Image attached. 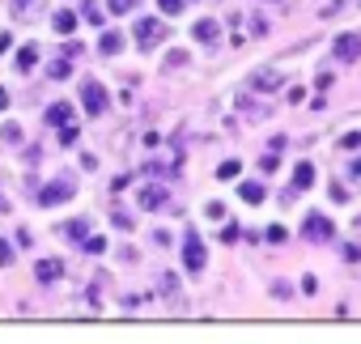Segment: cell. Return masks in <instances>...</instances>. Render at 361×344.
Listing matches in <instances>:
<instances>
[{
  "label": "cell",
  "instance_id": "23",
  "mask_svg": "<svg viewBox=\"0 0 361 344\" xmlns=\"http://www.w3.org/2000/svg\"><path fill=\"white\" fill-rule=\"evenodd\" d=\"M140 0H111V13H132Z\"/></svg>",
  "mask_w": 361,
  "mask_h": 344
},
{
  "label": "cell",
  "instance_id": "10",
  "mask_svg": "<svg viewBox=\"0 0 361 344\" xmlns=\"http://www.w3.org/2000/svg\"><path fill=\"white\" fill-rule=\"evenodd\" d=\"M35 60H39V47H35V43H26V47L18 51V60H13V68H18V73H30V68H35Z\"/></svg>",
  "mask_w": 361,
  "mask_h": 344
},
{
  "label": "cell",
  "instance_id": "19",
  "mask_svg": "<svg viewBox=\"0 0 361 344\" xmlns=\"http://www.w3.org/2000/svg\"><path fill=\"white\" fill-rule=\"evenodd\" d=\"M183 5H188V0H157V9H161L166 18H174V13H183Z\"/></svg>",
  "mask_w": 361,
  "mask_h": 344
},
{
  "label": "cell",
  "instance_id": "15",
  "mask_svg": "<svg viewBox=\"0 0 361 344\" xmlns=\"http://www.w3.org/2000/svg\"><path fill=\"white\" fill-rule=\"evenodd\" d=\"M60 234H64V238H81V242H85V234H90V221H68V226H60Z\"/></svg>",
  "mask_w": 361,
  "mask_h": 344
},
{
  "label": "cell",
  "instance_id": "20",
  "mask_svg": "<svg viewBox=\"0 0 361 344\" xmlns=\"http://www.w3.org/2000/svg\"><path fill=\"white\" fill-rule=\"evenodd\" d=\"M0 136H5V145H18L22 140V128L18 123H5V128H0Z\"/></svg>",
  "mask_w": 361,
  "mask_h": 344
},
{
  "label": "cell",
  "instance_id": "25",
  "mask_svg": "<svg viewBox=\"0 0 361 344\" xmlns=\"http://www.w3.org/2000/svg\"><path fill=\"white\" fill-rule=\"evenodd\" d=\"M85 251H90V255H102V251H106V238H98V234L85 238Z\"/></svg>",
  "mask_w": 361,
  "mask_h": 344
},
{
  "label": "cell",
  "instance_id": "29",
  "mask_svg": "<svg viewBox=\"0 0 361 344\" xmlns=\"http://www.w3.org/2000/svg\"><path fill=\"white\" fill-rule=\"evenodd\" d=\"M259 170H264V175H272V170H281V161H276V157H272V153H268V157H264V161H259Z\"/></svg>",
  "mask_w": 361,
  "mask_h": 344
},
{
  "label": "cell",
  "instance_id": "27",
  "mask_svg": "<svg viewBox=\"0 0 361 344\" xmlns=\"http://www.w3.org/2000/svg\"><path fill=\"white\" fill-rule=\"evenodd\" d=\"M340 149H361V132H348V136L340 140Z\"/></svg>",
  "mask_w": 361,
  "mask_h": 344
},
{
  "label": "cell",
  "instance_id": "33",
  "mask_svg": "<svg viewBox=\"0 0 361 344\" xmlns=\"http://www.w3.org/2000/svg\"><path fill=\"white\" fill-rule=\"evenodd\" d=\"M285 238H289V234H285L281 226H272V230H268V242H285Z\"/></svg>",
  "mask_w": 361,
  "mask_h": 344
},
{
  "label": "cell",
  "instance_id": "26",
  "mask_svg": "<svg viewBox=\"0 0 361 344\" xmlns=\"http://www.w3.org/2000/svg\"><path fill=\"white\" fill-rule=\"evenodd\" d=\"M51 77L64 81V77H68V60H56V64H51Z\"/></svg>",
  "mask_w": 361,
  "mask_h": 344
},
{
  "label": "cell",
  "instance_id": "32",
  "mask_svg": "<svg viewBox=\"0 0 361 344\" xmlns=\"http://www.w3.org/2000/svg\"><path fill=\"white\" fill-rule=\"evenodd\" d=\"M9 259H13V251H9V242H5V238H0V268H5Z\"/></svg>",
  "mask_w": 361,
  "mask_h": 344
},
{
  "label": "cell",
  "instance_id": "3",
  "mask_svg": "<svg viewBox=\"0 0 361 344\" xmlns=\"http://www.w3.org/2000/svg\"><path fill=\"white\" fill-rule=\"evenodd\" d=\"M183 268H188V272H200V268H204V242H200V234H192V230H188V238H183Z\"/></svg>",
  "mask_w": 361,
  "mask_h": 344
},
{
  "label": "cell",
  "instance_id": "30",
  "mask_svg": "<svg viewBox=\"0 0 361 344\" xmlns=\"http://www.w3.org/2000/svg\"><path fill=\"white\" fill-rule=\"evenodd\" d=\"M204 213H209V217H213V221H221V217H226V204H217V200H213V204H209V209H204Z\"/></svg>",
  "mask_w": 361,
  "mask_h": 344
},
{
  "label": "cell",
  "instance_id": "13",
  "mask_svg": "<svg viewBox=\"0 0 361 344\" xmlns=\"http://www.w3.org/2000/svg\"><path fill=\"white\" fill-rule=\"evenodd\" d=\"M98 51H102V56H115V51H123V35L106 30V35H102V43H98Z\"/></svg>",
  "mask_w": 361,
  "mask_h": 344
},
{
  "label": "cell",
  "instance_id": "14",
  "mask_svg": "<svg viewBox=\"0 0 361 344\" xmlns=\"http://www.w3.org/2000/svg\"><path fill=\"white\" fill-rule=\"evenodd\" d=\"M238 196H243L247 204H264V188H259V183H243V188H238Z\"/></svg>",
  "mask_w": 361,
  "mask_h": 344
},
{
  "label": "cell",
  "instance_id": "36",
  "mask_svg": "<svg viewBox=\"0 0 361 344\" xmlns=\"http://www.w3.org/2000/svg\"><path fill=\"white\" fill-rule=\"evenodd\" d=\"M0 213H5V196H0Z\"/></svg>",
  "mask_w": 361,
  "mask_h": 344
},
{
  "label": "cell",
  "instance_id": "1",
  "mask_svg": "<svg viewBox=\"0 0 361 344\" xmlns=\"http://www.w3.org/2000/svg\"><path fill=\"white\" fill-rule=\"evenodd\" d=\"M166 35H170V30H166V22H157V18H140V22H136V43H140L145 51H153L157 43H166Z\"/></svg>",
  "mask_w": 361,
  "mask_h": 344
},
{
  "label": "cell",
  "instance_id": "11",
  "mask_svg": "<svg viewBox=\"0 0 361 344\" xmlns=\"http://www.w3.org/2000/svg\"><path fill=\"white\" fill-rule=\"evenodd\" d=\"M47 123H56V128L73 123V106H68V102H51V111H47Z\"/></svg>",
  "mask_w": 361,
  "mask_h": 344
},
{
  "label": "cell",
  "instance_id": "24",
  "mask_svg": "<svg viewBox=\"0 0 361 344\" xmlns=\"http://www.w3.org/2000/svg\"><path fill=\"white\" fill-rule=\"evenodd\" d=\"M77 132H81L77 123H64V128H60V145H73V140H77Z\"/></svg>",
  "mask_w": 361,
  "mask_h": 344
},
{
  "label": "cell",
  "instance_id": "35",
  "mask_svg": "<svg viewBox=\"0 0 361 344\" xmlns=\"http://www.w3.org/2000/svg\"><path fill=\"white\" fill-rule=\"evenodd\" d=\"M9 106V90H0V111H5Z\"/></svg>",
  "mask_w": 361,
  "mask_h": 344
},
{
  "label": "cell",
  "instance_id": "12",
  "mask_svg": "<svg viewBox=\"0 0 361 344\" xmlns=\"http://www.w3.org/2000/svg\"><path fill=\"white\" fill-rule=\"evenodd\" d=\"M310 183H314V166H310V161H302V166L293 170V192H306Z\"/></svg>",
  "mask_w": 361,
  "mask_h": 344
},
{
  "label": "cell",
  "instance_id": "9",
  "mask_svg": "<svg viewBox=\"0 0 361 344\" xmlns=\"http://www.w3.org/2000/svg\"><path fill=\"white\" fill-rule=\"evenodd\" d=\"M35 276H39V281H60V276H64V264H60V259H39V264H35Z\"/></svg>",
  "mask_w": 361,
  "mask_h": 344
},
{
  "label": "cell",
  "instance_id": "2",
  "mask_svg": "<svg viewBox=\"0 0 361 344\" xmlns=\"http://www.w3.org/2000/svg\"><path fill=\"white\" fill-rule=\"evenodd\" d=\"M73 188H77V183H73L68 175H60V179H51V183L39 192V204H43V209H51V204H64V200H73Z\"/></svg>",
  "mask_w": 361,
  "mask_h": 344
},
{
  "label": "cell",
  "instance_id": "17",
  "mask_svg": "<svg viewBox=\"0 0 361 344\" xmlns=\"http://www.w3.org/2000/svg\"><path fill=\"white\" fill-rule=\"evenodd\" d=\"M39 5H43V0H13V13H18V18H30Z\"/></svg>",
  "mask_w": 361,
  "mask_h": 344
},
{
  "label": "cell",
  "instance_id": "6",
  "mask_svg": "<svg viewBox=\"0 0 361 344\" xmlns=\"http://www.w3.org/2000/svg\"><path fill=\"white\" fill-rule=\"evenodd\" d=\"M331 51H336V60H344V64H353V60L361 56V35H340Z\"/></svg>",
  "mask_w": 361,
  "mask_h": 344
},
{
  "label": "cell",
  "instance_id": "22",
  "mask_svg": "<svg viewBox=\"0 0 361 344\" xmlns=\"http://www.w3.org/2000/svg\"><path fill=\"white\" fill-rule=\"evenodd\" d=\"M81 13H85V22H94V26L102 22V9H98V5H90V0H85V5H81Z\"/></svg>",
  "mask_w": 361,
  "mask_h": 344
},
{
  "label": "cell",
  "instance_id": "18",
  "mask_svg": "<svg viewBox=\"0 0 361 344\" xmlns=\"http://www.w3.org/2000/svg\"><path fill=\"white\" fill-rule=\"evenodd\" d=\"M73 26H77L73 13H56V35H73Z\"/></svg>",
  "mask_w": 361,
  "mask_h": 344
},
{
  "label": "cell",
  "instance_id": "31",
  "mask_svg": "<svg viewBox=\"0 0 361 344\" xmlns=\"http://www.w3.org/2000/svg\"><path fill=\"white\" fill-rule=\"evenodd\" d=\"M238 234H243L238 226H226V230H221V242H238Z\"/></svg>",
  "mask_w": 361,
  "mask_h": 344
},
{
  "label": "cell",
  "instance_id": "28",
  "mask_svg": "<svg viewBox=\"0 0 361 344\" xmlns=\"http://www.w3.org/2000/svg\"><path fill=\"white\" fill-rule=\"evenodd\" d=\"M111 221H115V226H119V230H132V217H128V213H119V209H115V213H111Z\"/></svg>",
  "mask_w": 361,
  "mask_h": 344
},
{
  "label": "cell",
  "instance_id": "5",
  "mask_svg": "<svg viewBox=\"0 0 361 344\" xmlns=\"http://www.w3.org/2000/svg\"><path fill=\"white\" fill-rule=\"evenodd\" d=\"M302 230H306V238H314V242H327V238H331V234H336V226H331V221H327V217H319V213H310V217H306V226H302Z\"/></svg>",
  "mask_w": 361,
  "mask_h": 344
},
{
  "label": "cell",
  "instance_id": "4",
  "mask_svg": "<svg viewBox=\"0 0 361 344\" xmlns=\"http://www.w3.org/2000/svg\"><path fill=\"white\" fill-rule=\"evenodd\" d=\"M81 106H85V115H102L106 111V94H102L98 81H85L81 85Z\"/></svg>",
  "mask_w": 361,
  "mask_h": 344
},
{
  "label": "cell",
  "instance_id": "8",
  "mask_svg": "<svg viewBox=\"0 0 361 344\" xmlns=\"http://www.w3.org/2000/svg\"><path fill=\"white\" fill-rule=\"evenodd\" d=\"M140 209L145 213H153V209H166V188H140Z\"/></svg>",
  "mask_w": 361,
  "mask_h": 344
},
{
  "label": "cell",
  "instance_id": "16",
  "mask_svg": "<svg viewBox=\"0 0 361 344\" xmlns=\"http://www.w3.org/2000/svg\"><path fill=\"white\" fill-rule=\"evenodd\" d=\"M196 39H200V43H213V39H217V22H209V18L196 22Z\"/></svg>",
  "mask_w": 361,
  "mask_h": 344
},
{
  "label": "cell",
  "instance_id": "34",
  "mask_svg": "<svg viewBox=\"0 0 361 344\" xmlns=\"http://www.w3.org/2000/svg\"><path fill=\"white\" fill-rule=\"evenodd\" d=\"M348 175H353V179H361V157H357V161L348 166Z\"/></svg>",
  "mask_w": 361,
  "mask_h": 344
},
{
  "label": "cell",
  "instance_id": "7",
  "mask_svg": "<svg viewBox=\"0 0 361 344\" xmlns=\"http://www.w3.org/2000/svg\"><path fill=\"white\" fill-rule=\"evenodd\" d=\"M281 68H259L255 77H251V85H255V94H272V90H281Z\"/></svg>",
  "mask_w": 361,
  "mask_h": 344
},
{
  "label": "cell",
  "instance_id": "21",
  "mask_svg": "<svg viewBox=\"0 0 361 344\" xmlns=\"http://www.w3.org/2000/svg\"><path fill=\"white\" fill-rule=\"evenodd\" d=\"M217 179H238V161H221L217 166Z\"/></svg>",
  "mask_w": 361,
  "mask_h": 344
}]
</instances>
